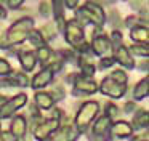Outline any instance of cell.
Listing matches in <instances>:
<instances>
[{"instance_id": "d4e9b609", "label": "cell", "mask_w": 149, "mask_h": 141, "mask_svg": "<svg viewBox=\"0 0 149 141\" xmlns=\"http://www.w3.org/2000/svg\"><path fill=\"white\" fill-rule=\"evenodd\" d=\"M109 77L114 80V82L119 83V85L127 87V82H128V75H127V72H123L122 69H116V70H112Z\"/></svg>"}, {"instance_id": "836d02e7", "label": "cell", "mask_w": 149, "mask_h": 141, "mask_svg": "<svg viewBox=\"0 0 149 141\" xmlns=\"http://www.w3.org/2000/svg\"><path fill=\"white\" fill-rule=\"evenodd\" d=\"M114 63H116V61H114L112 56H106V58H103V59L100 61V67L101 69H106V67H111Z\"/></svg>"}, {"instance_id": "f35d334b", "label": "cell", "mask_w": 149, "mask_h": 141, "mask_svg": "<svg viewBox=\"0 0 149 141\" xmlns=\"http://www.w3.org/2000/svg\"><path fill=\"white\" fill-rule=\"evenodd\" d=\"M5 101H7V98H5V96H3V95H0V106L3 104V103H5Z\"/></svg>"}, {"instance_id": "d590c367", "label": "cell", "mask_w": 149, "mask_h": 141, "mask_svg": "<svg viewBox=\"0 0 149 141\" xmlns=\"http://www.w3.org/2000/svg\"><path fill=\"white\" fill-rule=\"evenodd\" d=\"M111 40H112L114 45H122V34H120V31H112V35H111Z\"/></svg>"}, {"instance_id": "7bdbcfd3", "label": "cell", "mask_w": 149, "mask_h": 141, "mask_svg": "<svg viewBox=\"0 0 149 141\" xmlns=\"http://www.w3.org/2000/svg\"><path fill=\"white\" fill-rule=\"evenodd\" d=\"M139 141H148V140H139Z\"/></svg>"}, {"instance_id": "9c48e42d", "label": "cell", "mask_w": 149, "mask_h": 141, "mask_svg": "<svg viewBox=\"0 0 149 141\" xmlns=\"http://www.w3.org/2000/svg\"><path fill=\"white\" fill-rule=\"evenodd\" d=\"M90 48L93 50V53L96 54V56H104V54H107L112 50V43L109 42V38H107L106 35L100 34V35H95Z\"/></svg>"}, {"instance_id": "603a6c76", "label": "cell", "mask_w": 149, "mask_h": 141, "mask_svg": "<svg viewBox=\"0 0 149 141\" xmlns=\"http://www.w3.org/2000/svg\"><path fill=\"white\" fill-rule=\"evenodd\" d=\"M27 38H29V42L34 45V47H43V45H47V42L43 40L42 34H40V31H36V29H32V31L27 34Z\"/></svg>"}, {"instance_id": "d6986e66", "label": "cell", "mask_w": 149, "mask_h": 141, "mask_svg": "<svg viewBox=\"0 0 149 141\" xmlns=\"http://www.w3.org/2000/svg\"><path fill=\"white\" fill-rule=\"evenodd\" d=\"M18 58H19V63H21V66H23V69L26 70V72L34 70L36 63H37V58H36V53H34V51H21V53L18 54Z\"/></svg>"}, {"instance_id": "8992f818", "label": "cell", "mask_w": 149, "mask_h": 141, "mask_svg": "<svg viewBox=\"0 0 149 141\" xmlns=\"http://www.w3.org/2000/svg\"><path fill=\"white\" fill-rule=\"evenodd\" d=\"M59 128V120L56 119H45L43 122H40L39 125L34 127V138L39 141H47L50 135H53Z\"/></svg>"}, {"instance_id": "2e32d148", "label": "cell", "mask_w": 149, "mask_h": 141, "mask_svg": "<svg viewBox=\"0 0 149 141\" xmlns=\"http://www.w3.org/2000/svg\"><path fill=\"white\" fill-rule=\"evenodd\" d=\"M133 130H143V128H148L149 125V114L146 109H136V114L133 115V122L132 124Z\"/></svg>"}, {"instance_id": "8d00e7d4", "label": "cell", "mask_w": 149, "mask_h": 141, "mask_svg": "<svg viewBox=\"0 0 149 141\" xmlns=\"http://www.w3.org/2000/svg\"><path fill=\"white\" fill-rule=\"evenodd\" d=\"M77 3H79V0H64V6H68L69 10H75Z\"/></svg>"}, {"instance_id": "f546056e", "label": "cell", "mask_w": 149, "mask_h": 141, "mask_svg": "<svg viewBox=\"0 0 149 141\" xmlns=\"http://www.w3.org/2000/svg\"><path fill=\"white\" fill-rule=\"evenodd\" d=\"M13 72V67L5 58H0V77H7Z\"/></svg>"}, {"instance_id": "60d3db41", "label": "cell", "mask_w": 149, "mask_h": 141, "mask_svg": "<svg viewBox=\"0 0 149 141\" xmlns=\"http://www.w3.org/2000/svg\"><path fill=\"white\" fill-rule=\"evenodd\" d=\"M0 141H7V140H5V136H3V135H0Z\"/></svg>"}, {"instance_id": "ba28073f", "label": "cell", "mask_w": 149, "mask_h": 141, "mask_svg": "<svg viewBox=\"0 0 149 141\" xmlns=\"http://www.w3.org/2000/svg\"><path fill=\"white\" fill-rule=\"evenodd\" d=\"M27 130V120L24 115H15L10 125V133L15 136L16 141H24V135Z\"/></svg>"}, {"instance_id": "7402d4cb", "label": "cell", "mask_w": 149, "mask_h": 141, "mask_svg": "<svg viewBox=\"0 0 149 141\" xmlns=\"http://www.w3.org/2000/svg\"><path fill=\"white\" fill-rule=\"evenodd\" d=\"M39 31H40V34H42V37H43V40H45V42L53 40V38L56 37V32H58V31H56V26L55 24H50V22H48V24H45L42 29H39Z\"/></svg>"}, {"instance_id": "83f0119b", "label": "cell", "mask_w": 149, "mask_h": 141, "mask_svg": "<svg viewBox=\"0 0 149 141\" xmlns=\"http://www.w3.org/2000/svg\"><path fill=\"white\" fill-rule=\"evenodd\" d=\"M120 21H122V19H120L119 11H117V10H112V11H111V16H109V22L112 24L114 31H119V29L123 26V22H120Z\"/></svg>"}, {"instance_id": "ac0fdd59", "label": "cell", "mask_w": 149, "mask_h": 141, "mask_svg": "<svg viewBox=\"0 0 149 141\" xmlns=\"http://www.w3.org/2000/svg\"><path fill=\"white\" fill-rule=\"evenodd\" d=\"M148 27L146 24H138L130 29V38L136 43H148Z\"/></svg>"}, {"instance_id": "7a4b0ae2", "label": "cell", "mask_w": 149, "mask_h": 141, "mask_svg": "<svg viewBox=\"0 0 149 141\" xmlns=\"http://www.w3.org/2000/svg\"><path fill=\"white\" fill-rule=\"evenodd\" d=\"M98 111H100V103L98 101H87L80 106V109L77 111V115H75V128L79 130V133L87 130L91 120L96 117Z\"/></svg>"}, {"instance_id": "4316f807", "label": "cell", "mask_w": 149, "mask_h": 141, "mask_svg": "<svg viewBox=\"0 0 149 141\" xmlns=\"http://www.w3.org/2000/svg\"><path fill=\"white\" fill-rule=\"evenodd\" d=\"M128 51H132V53H135V54H139V56H143V58H148L149 56L148 43H135V45L130 47Z\"/></svg>"}, {"instance_id": "6da1fadb", "label": "cell", "mask_w": 149, "mask_h": 141, "mask_svg": "<svg viewBox=\"0 0 149 141\" xmlns=\"http://www.w3.org/2000/svg\"><path fill=\"white\" fill-rule=\"evenodd\" d=\"M74 19L80 27L82 26H87V24H91L96 29H103L104 22H106V15H104L103 6L98 5L93 0H90V2H85L80 8H77Z\"/></svg>"}, {"instance_id": "4dcf8cb0", "label": "cell", "mask_w": 149, "mask_h": 141, "mask_svg": "<svg viewBox=\"0 0 149 141\" xmlns=\"http://www.w3.org/2000/svg\"><path fill=\"white\" fill-rule=\"evenodd\" d=\"M50 95L53 96V99L55 101H58V99H63L64 98V95H66V91H64V88H63V85H55L52 88V91H48Z\"/></svg>"}, {"instance_id": "f6af8a7d", "label": "cell", "mask_w": 149, "mask_h": 141, "mask_svg": "<svg viewBox=\"0 0 149 141\" xmlns=\"http://www.w3.org/2000/svg\"><path fill=\"white\" fill-rule=\"evenodd\" d=\"M0 2H2V0H0Z\"/></svg>"}, {"instance_id": "44dd1931", "label": "cell", "mask_w": 149, "mask_h": 141, "mask_svg": "<svg viewBox=\"0 0 149 141\" xmlns=\"http://www.w3.org/2000/svg\"><path fill=\"white\" fill-rule=\"evenodd\" d=\"M148 82H149V79L144 77V79H141L136 83V87L133 88V98H135V101H141V99H144L148 96V91H149Z\"/></svg>"}, {"instance_id": "3957f363", "label": "cell", "mask_w": 149, "mask_h": 141, "mask_svg": "<svg viewBox=\"0 0 149 141\" xmlns=\"http://www.w3.org/2000/svg\"><path fill=\"white\" fill-rule=\"evenodd\" d=\"M27 103V95L26 93H19V95L13 96V98H7V101L0 106V117L2 119H8L11 117V114L18 111L19 107H23Z\"/></svg>"}, {"instance_id": "277c9868", "label": "cell", "mask_w": 149, "mask_h": 141, "mask_svg": "<svg viewBox=\"0 0 149 141\" xmlns=\"http://www.w3.org/2000/svg\"><path fill=\"white\" fill-rule=\"evenodd\" d=\"M64 38H66V42H68L69 45H72L74 48L85 40L84 38V29L75 22V19L66 21V24H64Z\"/></svg>"}, {"instance_id": "e575fe53", "label": "cell", "mask_w": 149, "mask_h": 141, "mask_svg": "<svg viewBox=\"0 0 149 141\" xmlns=\"http://www.w3.org/2000/svg\"><path fill=\"white\" fill-rule=\"evenodd\" d=\"M24 2H26V0H7V5L10 10H19Z\"/></svg>"}, {"instance_id": "e0dca14e", "label": "cell", "mask_w": 149, "mask_h": 141, "mask_svg": "<svg viewBox=\"0 0 149 141\" xmlns=\"http://www.w3.org/2000/svg\"><path fill=\"white\" fill-rule=\"evenodd\" d=\"M34 101L39 106L40 109L47 111V109H52L53 104H55V99L50 95L48 91H36V96H34Z\"/></svg>"}, {"instance_id": "30bf717a", "label": "cell", "mask_w": 149, "mask_h": 141, "mask_svg": "<svg viewBox=\"0 0 149 141\" xmlns=\"http://www.w3.org/2000/svg\"><path fill=\"white\" fill-rule=\"evenodd\" d=\"M52 13L55 18L56 31H63L66 24V16H64V0H52Z\"/></svg>"}, {"instance_id": "74e56055", "label": "cell", "mask_w": 149, "mask_h": 141, "mask_svg": "<svg viewBox=\"0 0 149 141\" xmlns=\"http://www.w3.org/2000/svg\"><path fill=\"white\" fill-rule=\"evenodd\" d=\"M133 111H136V104H135V101H128L125 104V112H133Z\"/></svg>"}, {"instance_id": "ab89813d", "label": "cell", "mask_w": 149, "mask_h": 141, "mask_svg": "<svg viewBox=\"0 0 149 141\" xmlns=\"http://www.w3.org/2000/svg\"><path fill=\"white\" fill-rule=\"evenodd\" d=\"M3 16H5V11H3V8L0 6V18H3Z\"/></svg>"}, {"instance_id": "ffe728a7", "label": "cell", "mask_w": 149, "mask_h": 141, "mask_svg": "<svg viewBox=\"0 0 149 141\" xmlns=\"http://www.w3.org/2000/svg\"><path fill=\"white\" fill-rule=\"evenodd\" d=\"M32 29H34V19L29 18V16H26V18L16 19V21L10 26L8 31H18V32H26V34H29Z\"/></svg>"}, {"instance_id": "b9f144b4", "label": "cell", "mask_w": 149, "mask_h": 141, "mask_svg": "<svg viewBox=\"0 0 149 141\" xmlns=\"http://www.w3.org/2000/svg\"><path fill=\"white\" fill-rule=\"evenodd\" d=\"M47 141H53V140H52V138H50V140H47Z\"/></svg>"}, {"instance_id": "9a60e30c", "label": "cell", "mask_w": 149, "mask_h": 141, "mask_svg": "<svg viewBox=\"0 0 149 141\" xmlns=\"http://www.w3.org/2000/svg\"><path fill=\"white\" fill-rule=\"evenodd\" d=\"M109 133L112 135V136H116V138H120V140H123V138H130V136H132L133 128H132V125H130L128 122L119 120V122H116V124L111 125Z\"/></svg>"}, {"instance_id": "cb8c5ba5", "label": "cell", "mask_w": 149, "mask_h": 141, "mask_svg": "<svg viewBox=\"0 0 149 141\" xmlns=\"http://www.w3.org/2000/svg\"><path fill=\"white\" fill-rule=\"evenodd\" d=\"M10 79L13 80V83H15V87H27V83H29V79H27V75L26 74H23V72H11L10 74Z\"/></svg>"}, {"instance_id": "5bb4252c", "label": "cell", "mask_w": 149, "mask_h": 141, "mask_svg": "<svg viewBox=\"0 0 149 141\" xmlns=\"http://www.w3.org/2000/svg\"><path fill=\"white\" fill-rule=\"evenodd\" d=\"M111 119L109 117H106V115H101V117H98L96 119V122L93 124V128H91V135L93 136H98V138H103V136H106L107 133H109V130H111ZM106 140H109V138L106 136Z\"/></svg>"}, {"instance_id": "f1b7e54d", "label": "cell", "mask_w": 149, "mask_h": 141, "mask_svg": "<svg viewBox=\"0 0 149 141\" xmlns=\"http://www.w3.org/2000/svg\"><path fill=\"white\" fill-rule=\"evenodd\" d=\"M106 117H109L111 120H114V119H117L120 115V112H119V107H117L114 103H107L106 104Z\"/></svg>"}, {"instance_id": "ee69618b", "label": "cell", "mask_w": 149, "mask_h": 141, "mask_svg": "<svg viewBox=\"0 0 149 141\" xmlns=\"http://www.w3.org/2000/svg\"><path fill=\"white\" fill-rule=\"evenodd\" d=\"M0 128H2V125H0Z\"/></svg>"}, {"instance_id": "52a82bcc", "label": "cell", "mask_w": 149, "mask_h": 141, "mask_svg": "<svg viewBox=\"0 0 149 141\" xmlns=\"http://www.w3.org/2000/svg\"><path fill=\"white\" fill-rule=\"evenodd\" d=\"M98 90H101V93L106 95V96H109V98H122V96L125 95V91H127V87L119 85V83L114 82L111 77H104V79L101 80Z\"/></svg>"}, {"instance_id": "484cf974", "label": "cell", "mask_w": 149, "mask_h": 141, "mask_svg": "<svg viewBox=\"0 0 149 141\" xmlns=\"http://www.w3.org/2000/svg\"><path fill=\"white\" fill-rule=\"evenodd\" d=\"M52 56V48L43 45V47H39L37 48V53H36V58L40 61V63H47Z\"/></svg>"}, {"instance_id": "4fadbf2b", "label": "cell", "mask_w": 149, "mask_h": 141, "mask_svg": "<svg viewBox=\"0 0 149 141\" xmlns=\"http://www.w3.org/2000/svg\"><path fill=\"white\" fill-rule=\"evenodd\" d=\"M53 80V72L48 69V67H43L40 72H37L34 75L32 82H31V87L34 90H42L45 88L47 85H50V82Z\"/></svg>"}, {"instance_id": "1f68e13d", "label": "cell", "mask_w": 149, "mask_h": 141, "mask_svg": "<svg viewBox=\"0 0 149 141\" xmlns=\"http://www.w3.org/2000/svg\"><path fill=\"white\" fill-rule=\"evenodd\" d=\"M130 6L136 11H146L148 10V0H130Z\"/></svg>"}, {"instance_id": "8fae6325", "label": "cell", "mask_w": 149, "mask_h": 141, "mask_svg": "<svg viewBox=\"0 0 149 141\" xmlns=\"http://www.w3.org/2000/svg\"><path fill=\"white\" fill-rule=\"evenodd\" d=\"M112 58H114L116 63H119L120 66L127 67V69H133V67H135V61H133L132 54H130V51L127 50V47H123V45L116 47Z\"/></svg>"}, {"instance_id": "d6a6232c", "label": "cell", "mask_w": 149, "mask_h": 141, "mask_svg": "<svg viewBox=\"0 0 149 141\" xmlns=\"http://www.w3.org/2000/svg\"><path fill=\"white\" fill-rule=\"evenodd\" d=\"M39 13L43 16V18H48L50 16V13H52V6H50V3L48 2H40V5H39Z\"/></svg>"}, {"instance_id": "5b68a950", "label": "cell", "mask_w": 149, "mask_h": 141, "mask_svg": "<svg viewBox=\"0 0 149 141\" xmlns=\"http://www.w3.org/2000/svg\"><path fill=\"white\" fill-rule=\"evenodd\" d=\"M96 91H98V85L93 79L84 75L75 77L74 88H72V95L74 96H87V95H93Z\"/></svg>"}, {"instance_id": "7c38bea8", "label": "cell", "mask_w": 149, "mask_h": 141, "mask_svg": "<svg viewBox=\"0 0 149 141\" xmlns=\"http://www.w3.org/2000/svg\"><path fill=\"white\" fill-rule=\"evenodd\" d=\"M79 138V130L74 125H64L63 128H58L55 135L52 136L53 141H75Z\"/></svg>"}]
</instances>
